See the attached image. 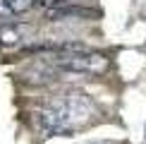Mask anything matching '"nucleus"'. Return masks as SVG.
I'll return each mask as SVG.
<instances>
[{"instance_id":"3","label":"nucleus","mask_w":146,"mask_h":144,"mask_svg":"<svg viewBox=\"0 0 146 144\" xmlns=\"http://www.w3.org/2000/svg\"><path fill=\"white\" fill-rule=\"evenodd\" d=\"M101 12L91 10V7H82V5H65L58 10H46V19L50 22H67V19H98Z\"/></svg>"},{"instance_id":"5","label":"nucleus","mask_w":146,"mask_h":144,"mask_svg":"<svg viewBox=\"0 0 146 144\" xmlns=\"http://www.w3.org/2000/svg\"><path fill=\"white\" fill-rule=\"evenodd\" d=\"M36 7L34 0H0V17L3 19H12V17L27 15Z\"/></svg>"},{"instance_id":"6","label":"nucleus","mask_w":146,"mask_h":144,"mask_svg":"<svg viewBox=\"0 0 146 144\" xmlns=\"http://www.w3.org/2000/svg\"><path fill=\"white\" fill-rule=\"evenodd\" d=\"M36 7H43V10H58L65 7V5H72V0H34Z\"/></svg>"},{"instance_id":"2","label":"nucleus","mask_w":146,"mask_h":144,"mask_svg":"<svg viewBox=\"0 0 146 144\" xmlns=\"http://www.w3.org/2000/svg\"><path fill=\"white\" fill-rule=\"evenodd\" d=\"M48 67L58 72H79V75H101L108 70V58L96 51H74V53H55L48 58Z\"/></svg>"},{"instance_id":"1","label":"nucleus","mask_w":146,"mask_h":144,"mask_svg":"<svg viewBox=\"0 0 146 144\" xmlns=\"http://www.w3.org/2000/svg\"><path fill=\"white\" fill-rule=\"evenodd\" d=\"M89 113H91V103L84 94H65L50 101L43 111H38L34 120L48 137H53V135H70L74 125L86 120Z\"/></svg>"},{"instance_id":"4","label":"nucleus","mask_w":146,"mask_h":144,"mask_svg":"<svg viewBox=\"0 0 146 144\" xmlns=\"http://www.w3.org/2000/svg\"><path fill=\"white\" fill-rule=\"evenodd\" d=\"M29 31L31 29L27 24H19V22H7L0 27V46L3 48H17L24 43V39H29Z\"/></svg>"}]
</instances>
